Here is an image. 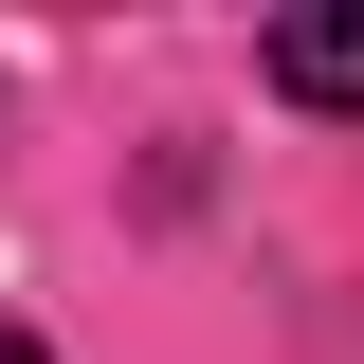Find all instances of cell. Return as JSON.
Segmentation results:
<instances>
[{
	"mask_svg": "<svg viewBox=\"0 0 364 364\" xmlns=\"http://www.w3.org/2000/svg\"><path fill=\"white\" fill-rule=\"evenodd\" d=\"M273 91H291V109H364V0L273 18Z\"/></svg>",
	"mask_w": 364,
	"mask_h": 364,
	"instance_id": "1",
	"label": "cell"
},
{
	"mask_svg": "<svg viewBox=\"0 0 364 364\" xmlns=\"http://www.w3.org/2000/svg\"><path fill=\"white\" fill-rule=\"evenodd\" d=\"M0 364H55V346H18V328H0Z\"/></svg>",
	"mask_w": 364,
	"mask_h": 364,
	"instance_id": "2",
	"label": "cell"
}]
</instances>
